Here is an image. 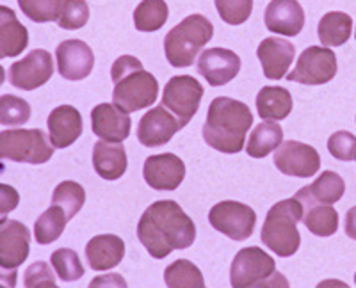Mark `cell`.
<instances>
[{"label": "cell", "mask_w": 356, "mask_h": 288, "mask_svg": "<svg viewBox=\"0 0 356 288\" xmlns=\"http://www.w3.org/2000/svg\"><path fill=\"white\" fill-rule=\"evenodd\" d=\"M284 141V128L280 123L262 121L253 128L248 141L246 153L253 158H264L271 151H276Z\"/></svg>", "instance_id": "obj_29"}, {"label": "cell", "mask_w": 356, "mask_h": 288, "mask_svg": "<svg viewBox=\"0 0 356 288\" xmlns=\"http://www.w3.org/2000/svg\"><path fill=\"white\" fill-rule=\"evenodd\" d=\"M29 31L11 8L0 6V59L17 57L27 49Z\"/></svg>", "instance_id": "obj_25"}, {"label": "cell", "mask_w": 356, "mask_h": 288, "mask_svg": "<svg viewBox=\"0 0 356 288\" xmlns=\"http://www.w3.org/2000/svg\"><path fill=\"white\" fill-rule=\"evenodd\" d=\"M337 75L335 52L328 46H308L298 59V65L287 75V81L307 85L328 84Z\"/></svg>", "instance_id": "obj_10"}, {"label": "cell", "mask_w": 356, "mask_h": 288, "mask_svg": "<svg viewBox=\"0 0 356 288\" xmlns=\"http://www.w3.org/2000/svg\"><path fill=\"white\" fill-rule=\"evenodd\" d=\"M328 151L337 160L351 162L353 158H356V135L346 130L335 132L328 139Z\"/></svg>", "instance_id": "obj_39"}, {"label": "cell", "mask_w": 356, "mask_h": 288, "mask_svg": "<svg viewBox=\"0 0 356 288\" xmlns=\"http://www.w3.org/2000/svg\"><path fill=\"white\" fill-rule=\"evenodd\" d=\"M219 17L228 25H241L251 17L253 0H214Z\"/></svg>", "instance_id": "obj_38"}, {"label": "cell", "mask_w": 356, "mask_h": 288, "mask_svg": "<svg viewBox=\"0 0 356 288\" xmlns=\"http://www.w3.org/2000/svg\"><path fill=\"white\" fill-rule=\"evenodd\" d=\"M253 125V114L246 103L228 96L212 100L203 125V139L221 153H239L244 148L246 134Z\"/></svg>", "instance_id": "obj_2"}, {"label": "cell", "mask_w": 356, "mask_h": 288, "mask_svg": "<svg viewBox=\"0 0 356 288\" xmlns=\"http://www.w3.org/2000/svg\"><path fill=\"white\" fill-rule=\"evenodd\" d=\"M296 199L303 205V224L310 233L317 237H332L339 230V214L332 205L314 203L301 191L296 192Z\"/></svg>", "instance_id": "obj_24"}, {"label": "cell", "mask_w": 356, "mask_h": 288, "mask_svg": "<svg viewBox=\"0 0 356 288\" xmlns=\"http://www.w3.org/2000/svg\"><path fill=\"white\" fill-rule=\"evenodd\" d=\"M316 288H351V287L340 280H324L321 281Z\"/></svg>", "instance_id": "obj_45"}, {"label": "cell", "mask_w": 356, "mask_h": 288, "mask_svg": "<svg viewBox=\"0 0 356 288\" xmlns=\"http://www.w3.org/2000/svg\"><path fill=\"white\" fill-rule=\"evenodd\" d=\"M125 242L118 235H97L86 246V258L93 271H111L122 264Z\"/></svg>", "instance_id": "obj_22"}, {"label": "cell", "mask_w": 356, "mask_h": 288, "mask_svg": "<svg viewBox=\"0 0 356 288\" xmlns=\"http://www.w3.org/2000/svg\"><path fill=\"white\" fill-rule=\"evenodd\" d=\"M54 150L49 137L40 128L34 130H4L0 132V160L25 164H44L52 158Z\"/></svg>", "instance_id": "obj_7"}, {"label": "cell", "mask_w": 356, "mask_h": 288, "mask_svg": "<svg viewBox=\"0 0 356 288\" xmlns=\"http://www.w3.org/2000/svg\"><path fill=\"white\" fill-rule=\"evenodd\" d=\"M65 0H18L22 12L36 24L57 22Z\"/></svg>", "instance_id": "obj_35"}, {"label": "cell", "mask_w": 356, "mask_h": 288, "mask_svg": "<svg viewBox=\"0 0 356 288\" xmlns=\"http://www.w3.org/2000/svg\"><path fill=\"white\" fill-rule=\"evenodd\" d=\"M209 223L219 233L227 235L228 239L243 242L253 235L257 224L255 210L248 205L239 203V201H221L214 205L209 212Z\"/></svg>", "instance_id": "obj_9"}, {"label": "cell", "mask_w": 356, "mask_h": 288, "mask_svg": "<svg viewBox=\"0 0 356 288\" xmlns=\"http://www.w3.org/2000/svg\"><path fill=\"white\" fill-rule=\"evenodd\" d=\"M89 20V6L86 0H65L57 25L65 31H77Z\"/></svg>", "instance_id": "obj_37"}, {"label": "cell", "mask_w": 356, "mask_h": 288, "mask_svg": "<svg viewBox=\"0 0 356 288\" xmlns=\"http://www.w3.org/2000/svg\"><path fill=\"white\" fill-rule=\"evenodd\" d=\"M93 166L100 178L109 182L122 178L129 166L123 142L98 141L93 148Z\"/></svg>", "instance_id": "obj_23"}, {"label": "cell", "mask_w": 356, "mask_h": 288, "mask_svg": "<svg viewBox=\"0 0 356 288\" xmlns=\"http://www.w3.org/2000/svg\"><path fill=\"white\" fill-rule=\"evenodd\" d=\"M275 166L280 173L296 178H312L321 169V157L310 144L285 141L275 151Z\"/></svg>", "instance_id": "obj_12"}, {"label": "cell", "mask_w": 356, "mask_h": 288, "mask_svg": "<svg viewBox=\"0 0 356 288\" xmlns=\"http://www.w3.org/2000/svg\"><path fill=\"white\" fill-rule=\"evenodd\" d=\"M300 221H303V205L300 199L291 198L278 201L267 212L260 239L280 258H289L300 249Z\"/></svg>", "instance_id": "obj_4"}, {"label": "cell", "mask_w": 356, "mask_h": 288, "mask_svg": "<svg viewBox=\"0 0 356 288\" xmlns=\"http://www.w3.org/2000/svg\"><path fill=\"white\" fill-rule=\"evenodd\" d=\"M86 203V191L84 187L77 182H72V180H66L61 182L56 187L52 196V205L63 208L66 214V217L73 219L75 215L81 212V208Z\"/></svg>", "instance_id": "obj_33"}, {"label": "cell", "mask_w": 356, "mask_h": 288, "mask_svg": "<svg viewBox=\"0 0 356 288\" xmlns=\"http://www.w3.org/2000/svg\"><path fill=\"white\" fill-rule=\"evenodd\" d=\"M267 31L280 36H298L305 27V11L298 0H271L266 8Z\"/></svg>", "instance_id": "obj_19"}, {"label": "cell", "mask_w": 356, "mask_h": 288, "mask_svg": "<svg viewBox=\"0 0 356 288\" xmlns=\"http://www.w3.org/2000/svg\"><path fill=\"white\" fill-rule=\"evenodd\" d=\"M114 82L113 102L125 112L148 109L154 105L159 94V82L143 62L132 56H122L114 61L111 69Z\"/></svg>", "instance_id": "obj_3"}, {"label": "cell", "mask_w": 356, "mask_h": 288, "mask_svg": "<svg viewBox=\"0 0 356 288\" xmlns=\"http://www.w3.org/2000/svg\"><path fill=\"white\" fill-rule=\"evenodd\" d=\"M355 283H356V274H355Z\"/></svg>", "instance_id": "obj_49"}, {"label": "cell", "mask_w": 356, "mask_h": 288, "mask_svg": "<svg viewBox=\"0 0 356 288\" xmlns=\"http://www.w3.org/2000/svg\"><path fill=\"white\" fill-rule=\"evenodd\" d=\"M31 251V233L20 221L8 219L0 224V265L18 269Z\"/></svg>", "instance_id": "obj_17"}, {"label": "cell", "mask_w": 356, "mask_h": 288, "mask_svg": "<svg viewBox=\"0 0 356 288\" xmlns=\"http://www.w3.org/2000/svg\"><path fill=\"white\" fill-rule=\"evenodd\" d=\"M296 49L291 41L282 37H266L257 49V57L262 65L264 75L269 81H280L287 75L292 61H294Z\"/></svg>", "instance_id": "obj_20"}, {"label": "cell", "mask_w": 356, "mask_h": 288, "mask_svg": "<svg viewBox=\"0 0 356 288\" xmlns=\"http://www.w3.org/2000/svg\"><path fill=\"white\" fill-rule=\"evenodd\" d=\"M31 119V105L15 94L0 96V125L20 126Z\"/></svg>", "instance_id": "obj_36"}, {"label": "cell", "mask_w": 356, "mask_h": 288, "mask_svg": "<svg viewBox=\"0 0 356 288\" xmlns=\"http://www.w3.org/2000/svg\"><path fill=\"white\" fill-rule=\"evenodd\" d=\"M346 235L356 240V207L349 208L346 214Z\"/></svg>", "instance_id": "obj_44"}, {"label": "cell", "mask_w": 356, "mask_h": 288, "mask_svg": "<svg viewBox=\"0 0 356 288\" xmlns=\"http://www.w3.org/2000/svg\"><path fill=\"white\" fill-rule=\"evenodd\" d=\"M66 223H68V217H66L63 208L56 207V205L47 208L38 217L36 223H34V237H36V242L41 244V246L56 242L63 235V232H65Z\"/></svg>", "instance_id": "obj_31"}, {"label": "cell", "mask_w": 356, "mask_h": 288, "mask_svg": "<svg viewBox=\"0 0 356 288\" xmlns=\"http://www.w3.org/2000/svg\"><path fill=\"white\" fill-rule=\"evenodd\" d=\"M353 33V20L342 11L326 12L317 25V36L324 46H342Z\"/></svg>", "instance_id": "obj_27"}, {"label": "cell", "mask_w": 356, "mask_h": 288, "mask_svg": "<svg viewBox=\"0 0 356 288\" xmlns=\"http://www.w3.org/2000/svg\"><path fill=\"white\" fill-rule=\"evenodd\" d=\"M43 280H56L52 269H50V265L47 264V262H34V264L25 271V288H33L34 285L40 283V281Z\"/></svg>", "instance_id": "obj_41"}, {"label": "cell", "mask_w": 356, "mask_h": 288, "mask_svg": "<svg viewBox=\"0 0 356 288\" xmlns=\"http://www.w3.org/2000/svg\"><path fill=\"white\" fill-rule=\"evenodd\" d=\"M49 139L54 148H68L82 135V116L75 107L59 105L50 112Z\"/></svg>", "instance_id": "obj_21"}, {"label": "cell", "mask_w": 356, "mask_h": 288, "mask_svg": "<svg viewBox=\"0 0 356 288\" xmlns=\"http://www.w3.org/2000/svg\"><path fill=\"white\" fill-rule=\"evenodd\" d=\"M168 288H205L203 274L193 262L177 260L164 271Z\"/></svg>", "instance_id": "obj_32"}, {"label": "cell", "mask_w": 356, "mask_h": 288, "mask_svg": "<svg viewBox=\"0 0 356 288\" xmlns=\"http://www.w3.org/2000/svg\"><path fill=\"white\" fill-rule=\"evenodd\" d=\"M91 128L102 141L123 142L130 135L132 119L114 103H100L91 112Z\"/></svg>", "instance_id": "obj_18"}, {"label": "cell", "mask_w": 356, "mask_h": 288, "mask_svg": "<svg viewBox=\"0 0 356 288\" xmlns=\"http://www.w3.org/2000/svg\"><path fill=\"white\" fill-rule=\"evenodd\" d=\"M214 36V25L203 15H191L166 34L164 52L173 68H189Z\"/></svg>", "instance_id": "obj_5"}, {"label": "cell", "mask_w": 356, "mask_h": 288, "mask_svg": "<svg viewBox=\"0 0 356 288\" xmlns=\"http://www.w3.org/2000/svg\"><path fill=\"white\" fill-rule=\"evenodd\" d=\"M143 176L155 191H175L186 178V164L175 153L152 155L145 160Z\"/></svg>", "instance_id": "obj_13"}, {"label": "cell", "mask_w": 356, "mask_h": 288, "mask_svg": "<svg viewBox=\"0 0 356 288\" xmlns=\"http://www.w3.org/2000/svg\"><path fill=\"white\" fill-rule=\"evenodd\" d=\"M54 61L50 52L36 49L9 68V82L24 91H34L52 78Z\"/></svg>", "instance_id": "obj_11"}, {"label": "cell", "mask_w": 356, "mask_h": 288, "mask_svg": "<svg viewBox=\"0 0 356 288\" xmlns=\"http://www.w3.org/2000/svg\"><path fill=\"white\" fill-rule=\"evenodd\" d=\"M232 288H291L287 278L276 271V262L264 249L251 246L235 255L230 267Z\"/></svg>", "instance_id": "obj_6"}, {"label": "cell", "mask_w": 356, "mask_h": 288, "mask_svg": "<svg viewBox=\"0 0 356 288\" xmlns=\"http://www.w3.org/2000/svg\"><path fill=\"white\" fill-rule=\"evenodd\" d=\"M241 71V57L228 49H209L198 59V74L214 87L234 81Z\"/></svg>", "instance_id": "obj_16"}, {"label": "cell", "mask_w": 356, "mask_h": 288, "mask_svg": "<svg viewBox=\"0 0 356 288\" xmlns=\"http://www.w3.org/2000/svg\"><path fill=\"white\" fill-rule=\"evenodd\" d=\"M178 130H182L178 119L171 116L166 107L159 105L148 110L141 118L138 126V139L143 146L159 148L168 144Z\"/></svg>", "instance_id": "obj_15"}, {"label": "cell", "mask_w": 356, "mask_h": 288, "mask_svg": "<svg viewBox=\"0 0 356 288\" xmlns=\"http://www.w3.org/2000/svg\"><path fill=\"white\" fill-rule=\"evenodd\" d=\"M310 201L321 205H333L342 199L346 192V183L342 176L333 171H323L319 178L312 185L300 189Z\"/></svg>", "instance_id": "obj_28"}, {"label": "cell", "mask_w": 356, "mask_h": 288, "mask_svg": "<svg viewBox=\"0 0 356 288\" xmlns=\"http://www.w3.org/2000/svg\"><path fill=\"white\" fill-rule=\"evenodd\" d=\"M88 288H129L125 278L118 272H109V274H102L91 280Z\"/></svg>", "instance_id": "obj_42"}, {"label": "cell", "mask_w": 356, "mask_h": 288, "mask_svg": "<svg viewBox=\"0 0 356 288\" xmlns=\"http://www.w3.org/2000/svg\"><path fill=\"white\" fill-rule=\"evenodd\" d=\"M50 262H52V267L57 276H59V280L70 283V281H77L84 276V265H82L81 258L73 249H57V251L52 253Z\"/></svg>", "instance_id": "obj_34"}, {"label": "cell", "mask_w": 356, "mask_h": 288, "mask_svg": "<svg viewBox=\"0 0 356 288\" xmlns=\"http://www.w3.org/2000/svg\"><path fill=\"white\" fill-rule=\"evenodd\" d=\"M203 85L191 75H178L168 81L162 94V105L175 114L180 126H186L200 109Z\"/></svg>", "instance_id": "obj_8"}, {"label": "cell", "mask_w": 356, "mask_h": 288, "mask_svg": "<svg viewBox=\"0 0 356 288\" xmlns=\"http://www.w3.org/2000/svg\"><path fill=\"white\" fill-rule=\"evenodd\" d=\"M33 288H59V287L56 285V280H43L40 281V283L34 285Z\"/></svg>", "instance_id": "obj_46"}, {"label": "cell", "mask_w": 356, "mask_h": 288, "mask_svg": "<svg viewBox=\"0 0 356 288\" xmlns=\"http://www.w3.org/2000/svg\"><path fill=\"white\" fill-rule=\"evenodd\" d=\"M18 280V272L17 269H6L0 265V285H4L8 288L17 287Z\"/></svg>", "instance_id": "obj_43"}, {"label": "cell", "mask_w": 356, "mask_h": 288, "mask_svg": "<svg viewBox=\"0 0 356 288\" xmlns=\"http://www.w3.org/2000/svg\"><path fill=\"white\" fill-rule=\"evenodd\" d=\"M170 9L164 0H143L134 11V25L139 33H155L164 27Z\"/></svg>", "instance_id": "obj_30"}, {"label": "cell", "mask_w": 356, "mask_h": 288, "mask_svg": "<svg viewBox=\"0 0 356 288\" xmlns=\"http://www.w3.org/2000/svg\"><path fill=\"white\" fill-rule=\"evenodd\" d=\"M0 288H8V287H4V285H0Z\"/></svg>", "instance_id": "obj_48"}, {"label": "cell", "mask_w": 356, "mask_h": 288, "mask_svg": "<svg viewBox=\"0 0 356 288\" xmlns=\"http://www.w3.org/2000/svg\"><path fill=\"white\" fill-rule=\"evenodd\" d=\"M20 203V194L15 187L0 183V224L8 221V215L11 214Z\"/></svg>", "instance_id": "obj_40"}, {"label": "cell", "mask_w": 356, "mask_h": 288, "mask_svg": "<svg viewBox=\"0 0 356 288\" xmlns=\"http://www.w3.org/2000/svg\"><path fill=\"white\" fill-rule=\"evenodd\" d=\"M138 239L150 256L162 260L175 249L191 248L196 240V226L177 201L162 199L152 203L141 215Z\"/></svg>", "instance_id": "obj_1"}, {"label": "cell", "mask_w": 356, "mask_h": 288, "mask_svg": "<svg viewBox=\"0 0 356 288\" xmlns=\"http://www.w3.org/2000/svg\"><path fill=\"white\" fill-rule=\"evenodd\" d=\"M257 110L262 121H282L292 112V94L280 85H266L257 94Z\"/></svg>", "instance_id": "obj_26"}, {"label": "cell", "mask_w": 356, "mask_h": 288, "mask_svg": "<svg viewBox=\"0 0 356 288\" xmlns=\"http://www.w3.org/2000/svg\"><path fill=\"white\" fill-rule=\"evenodd\" d=\"M355 36H356V33H355Z\"/></svg>", "instance_id": "obj_50"}, {"label": "cell", "mask_w": 356, "mask_h": 288, "mask_svg": "<svg viewBox=\"0 0 356 288\" xmlns=\"http://www.w3.org/2000/svg\"><path fill=\"white\" fill-rule=\"evenodd\" d=\"M57 69L66 81H84L95 66L93 50L81 40H66L56 50Z\"/></svg>", "instance_id": "obj_14"}, {"label": "cell", "mask_w": 356, "mask_h": 288, "mask_svg": "<svg viewBox=\"0 0 356 288\" xmlns=\"http://www.w3.org/2000/svg\"><path fill=\"white\" fill-rule=\"evenodd\" d=\"M4 81H6V69L0 66V85L4 84Z\"/></svg>", "instance_id": "obj_47"}]
</instances>
